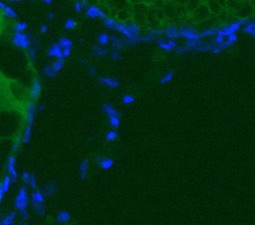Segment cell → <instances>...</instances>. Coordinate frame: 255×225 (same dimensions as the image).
Listing matches in <instances>:
<instances>
[{
    "instance_id": "obj_61",
    "label": "cell",
    "mask_w": 255,
    "mask_h": 225,
    "mask_svg": "<svg viewBox=\"0 0 255 225\" xmlns=\"http://www.w3.org/2000/svg\"><path fill=\"white\" fill-rule=\"evenodd\" d=\"M5 8H6V5H5V4H4L2 2H0V9H2V10H5Z\"/></svg>"
},
{
    "instance_id": "obj_27",
    "label": "cell",
    "mask_w": 255,
    "mask_h": 225,
    "mask_svg": "<svg viewBox=\"0 0 255 225\" xmlns=\"http://www.w3.org/2000/svg\"><path fill=\"white\" fill-rule=\"evenodd\" d=\"M109 124L112 128H118L120 125V117L116 116H109Z\"/></svg>"
},
{
    "instance_id": "obj_49",
    "label": "cell",
    "mask_w": 255,
    "mask_h": 225,
    "mask_svg": "<svg viewBox=\"0 0 255 225\" xmlns=\"http://www.w3.org/2000/svg\"><path fill=\"white\" fill-rule=\"evenodd\" d=\"M237 21V23L239 24L240 26H246L247 24L250 23L251 19L250 18H243V19H241V20H239V21Z\"/></svg>"
},
{
    "instance_id": "obj_48",
    "label": "cell",
    "mask_w": 255,
    "mask_h": 225,
    "mask_svg": "<svg viewBox=\"0 0 255 225\" xmlns=\"http://www.w3.org/2000/svg\"><path fill=\"white\" fill-rule=\"evenodd\" d=\"M237 40H238V36L235 34V33L234 34H231L227 36V41H229V43H231L232 44H234L235 42H237Z\"/></svg>"
},
{
    "instance_id": "obj_23",
    "label": "cell",
    "mask_w": 255,
    "mask_h": 225,
    "mask_svg": "<svg viewBox=\"0 0 255 225\" xmlns=\"http://www.w3.org/2000/svg\"><path fill=\"white\" fill-rule=\"evenodd\" d=\"M108 50L106 48H101L96 44L92 46V54L97 56H104L108 54Z\"/></svg>"
},
{
    "instance_id": "obj_18",
    "label": "cell",
    "mask_w": 255,
    "mask_h": 225,
    "mask_svg": "<svg viewBox=\"0 0 255 225\" xmlns=\"http://www.w3.org/2000/svg\"><path fill=\"white\" fill-rule=\"evenodd\" d=\"M17 216V212L15 211H13L5 215L2 220L0 221V224L1 225H12L14 223V219Z\"/></svg>"
},
{
    "instance_id": "obj_16",
    "label": "cell",
    "mask_w": 255,
    "mask_h": 225,
    "mask_svg": "<svg viewBox=\"0 0 255 225\" xmlns=\"http://www.w3.org/2000/svg\"><path fill=\"white\" fill-rule=\"evenodd\" d=\"M29 203V197L26 196L22 199V200H19V201H14V207L19 211V212L25 210L27 209Z\"/></svg>"
},
{
    "instance_id": "obj_63",
    "label": "cell",
    "mask_w": 255,
    "mask_h": 225,
    "mask_svg": "<svg viewBox=\"0 0 255 225\" xmlns=\"http://www.w3.org/2000/svg\"><path fill=\"white\" fill-rule=\"evenodd\" d=\"M79 42H80V43H84V39H83V38L79 39Z\"/></svg>"
},
{
    "instance_id": "obj_34",
    "label": "cell",
    "mask_w": 255,
    "mask_h": 225,
    "mask_svg": "<svg viewBox=\"0 0 255 225\" xmlns=\"http://www.w3.org/2000/svg\"><path fill=\"white\" fill-rule=\"evenodd\" d=\"M11 183V181L10 176L6 175L5 178H4L3 182H2V188H3L5 193H7L8 191H9V189H10Z\"/></svg>"
},
{
    "instance_id": "obj_56",
    "label": "cell",
    "mask_w": 255,
    "mask_h": 225,
    "mask_svg": "<svg viewBox=\"0 0 255 225\" xmlns=\"http://www.w3.org/2000/svg\"><path fill=\"white\" fill-rule=\"evenodd\" d=\"M5 192H4V190L2 188V182H0V203H2V200L4 197V194H5Z\"/></svg>"
},
{
    "instance_id": "obj_52",
    "label": "cell",
    "mask_w": 255,
    "mask_h": 225,
    "mask_svg": "<svg viewBox=\"0 0 255 225\" xmlns=\"http://www.w3.org/2000/svg\"><path fill=\"white\" fill-rule=\"evenodd\" d=\"M89 73L90 76H92V77L97 76V70H96V68H95L94 67H92V66L89 67Z\"/></svg>"
},
{
    "instance_id": "obj_55",
    "label": "cell",
    "mask_w": 255,
    "mask_h": 225,
    "mask_svg": "<svg viewBox=\"0 0 255 225\" xmlns=\"http://www.w3.org/2000/svg\"><path fill=\"white\" fill-rule=\"evenodd\" d=\"M45 106H46V104L41 103V104L38 106L37 109H36V112H38V113H41L42 111H44V108H45Z\"/></svg>"
},
{
    "instance_id": "obj_9",
    "label": "cell",
    "mask_w": 255,
    "mask_h": 225,
    "mask_svg": "<svg viewBox=\"0 0 255 225\" xmlns=\"http://www.w3.org/2000/svg\"><path fill=\"white\" fill-rule=\"evenodd\" d=\"M165 36L169 39L174 40V39H178L181 38L180 31L176 26H170L167 29H164Z\"/></svg>"
},
{
    "instance_id": "obj_59",
    "label": "cell",
    "mask_w": 255,
    "mask_h": 225,
    "mask_svg": "<svg viewBox=\"0 0 255 225\" xmlns=\"http://www.w3.org/2000/svg\"><path fill=\"white\" fill-rule=\"evenodd\" d=\"M80 5H81L82 8L84 9V8H88L89 7V2L88 1H86V0H83V1H80Z\"/></svg>"
},
{
    "instance_id": "obj_5",
    "label": "cell",
    "mask_w": 255,
    "mask_h": 225,
    "mask_svg": "<svg viewBox=\"0 0 255 225\" xmlns=\"http://www.w3.org/2000/svg\"><path fill=\"white\" fill-rule=\"evenodd\" d=\"M86 14L87 17H90V18L98 17V18L103 19V20L107 18L105 13L101 9H99L97 6H95V5H89L86 9Z\"/></svg>"
},
{
    "instance_id": "obj_44",
    "label": "cell",
    "mask_w": 255,
    "mask_h": 225,
    "mask_svg": "<svg viewBox=\"0 0 255 225\" xmlns=\"http://www.w3.org/2000/svg\"><path fill=\"white\" fill-rule=\"evenodd\" d=\"M156 36H154V35H152L150 34H147L146 35L143 36V37H141V40H140V41L141 42H149V41H155L156 40Z\"/></svg>"
},
{
    "instance_id": "obj_47",
    "label": "cell",
    "mask_w": 255,
    "mask_h": 225,
    "mask_svg": "<svg viewBox=\"0 0 255 225\" xmlns=\"http://www.w3.org/2000/svg\"><path fill=\"white\" fill-rule=\"evenodd\" d=\"M164 32V29H152L151 31H150L149 32V34L152 35H154V36H156L157 35H162Z\"/></svg>"
},
{
    "instance_id": "obj_2",
    "label": "cell",
    "mask_w": 255,
    "mask_h": 225,
    "mask_svg": "<svg viewBox=\"0 0 255 225\" xmlns=\"http://www.w3.org/2000/svg\"><path fill=\"white\" fill-rule=\"evenodd\" d=\"M16 162H17V159H16L15 156L14 155H11L8 157V161L5 165V168L7 169L9 176L11 177V183H16L18 181V174H17V172L15 168Z\"/></svg>"
},
{
    "instance_id": "obj_46",
    "label": "cell",
    "mask_w": 255,
    "mask_h": 225,
    "mask_svg": "<svg viewBox=\"0 0 255 225\" xmlns=\"http://www.w3.org/2000/svg\"><path fill=\"white\" fill-rule=\"evenodd\" d=\"M110 59L112 60H114V61H119V60H120L122 59V56H120V54H119V52H117V51H113V52H111L110 54Z\"/></svg>"
},
{
    "instance_id": "obj_33",
    "label": "cell",
    "mask_w": 255,
    "mask_h": 225,
    "mask_svg": "<svg viewBox=\"0 0 255 225\" xmlns=\"http://www.w3.org/2000/svg\"><path fill=\"white\" fill-rule=\"evenodd\" d=\"M174 71L170 70V71H169L168 72H167V74H166V75L162 78V79H161L159 82H160L161 84H166V83H167L168 82L171 81L173 77H174Z\"/></svg>"
},
{
    "instance_id": "obj_10",
    "label": "cell",
    "mask_w": 255,
    "mask_h": 225,
    "mask_svg": "<svg viewBox=\"0 0 255 225\" xmlns=\"http://www.w3.org/2000/svg\"><path fill=\"white\" fill-rule=\"evenodd\" d=\"M57 191V185L56 182H50L43 187L41 192L44 197H50L53 196Z\"/></svg>"
},
{
    "instance_id": "obj_39",
    "label": "cell",
    "mask_w": 255,
    "mask_h": 225,
    "mask_svg": "<svg viewBox=\"0 0 255 225\" xmlns=\"http://www.w3.org/2000/svg\"><path fill=\"white\" fill-rule=\"evenodd\" d=\"M76 22L73 20V19H68L65 21V28L67 30H70V29H72L76 26Z\"/></svg>"
},
{
    "instance_id": "obj_38",
    "label": "cell",
    "mask_w": 255,
    "mask_h": 225,
    "mask_svg": "<svg viewBox=\"0 0 255 225\" xmlns=\"http://www.w3.org/2000/svg\"><path fill=\"white\" fill-rule=\"evenodd\" d=\"M135 101V97L131 95H125L122 98V101L124 104H130L134 103Z\"/></svg>"
},
{
    "instance_id": "obj_17",
    "label": "cell",
    "mask_w": 255,
    "mask_h": 225,
    "mask_svg": "<svg viewBox=\"0 0 255 225\" xmlns=\"http://www.w3.org/2000/svg\"><path fill=\"white\" fill-rule=\"evenodd\" d=\"M32 131H33V125H28V126L25 128L23 133L21 137V143L23 145H26L30 142L31 135H32Z\"/></svg>"
},
{
    "instance_id": "obj_25",
    "label": "cell",
    "mask_w": 255,
    "mask_h": 225,
    "mask_svg": "<svg viewBox=\"0 0 255 225\" xmlns=\"http://www.w3.org/2000/svg\"><path fill=\"white\" fill-rule=\"evenodd\" d=\"M28 28V24L27 23L25 22H16L14 23V26H13V29H14V32H23V31H25V29Z\"/></svg>"
},
{
    "instance_id": "obj_4",
    "label": "cell",
    "mask_w": 255,
    "mask_h": 225,
    "mask_svg": "<svg viewBox=\"0 0 255 225\" xmlns=\"http://www.w3.org/2000/svg\"><path fill=\"white\" fill-rule=\"evenodd\" d=\"M41 93V84L38 78H35L32 83V87L29 91V97L31 101L37 100Z\"/></svg>"
},
{
    "instance_id": "obj_32",
    "label": "cell",
    "mask_w": 255,
    "mask_h": 225,
    "mask_svg": "<svg viewBox=\"0 0 255 225\" xmlns=\"http://www.w3.org/2000/svg\"><path fill=\"white\" fill-rule=\"evenodd\" d=\"M21 137H22V134H19L17 137V138L15 139V141H14V143L12 145L11 148V151L13 153H16L17 152H18L20 146H21Z\"/></svg>"
},
{
    "instance_id": "obj_29",
    "label": "cell",
    "mask_w": 255,
    "mask_h": 225,
    "mask_svg": "<svg viewBox=\"0 0 255 225\" xmlns=\"http://www.w3.org/2000/svg\"><path fill=\"white\" fill-rule=\"evenodd\" d=\"M110 41V36L108 35L107 33L105 32H102L98 37V42L101 45H106L109 43Z\"/></svg>"
},
{
    "instance_id": "obj_51",
    "label": "cell",
    "mask_w": 255,
    "mask_h": 225,
    "mask_svg": "<svg viewBox=\"0 0 255 225\" xmlns=\"http://www.w3.org/2000/svg\"><path fill=\"white\" fill-rule=\"evenodd\" d=\"M74 9L75 11H76V13H80V12L82 11L83 8H82L81 5H80V1H76V2L74 3Z\"/></svg>"
},
{
    "instance_id": "obj_36",
    "label": "cell",
    "mask_w": 255,
    "mask_h": 225,
    "mask_svg": "<svg viewBox=\"0 0 255 225\" xmlns=\"http://www.w3.org/2000/svg\"><path fill=\"white\" fill-rule=\"evenodd\" d=\"M36 50L33 48V46H30L28 48V55H29V59L31 60L32 63L36 62Z\"/></svg>"
},
{
    "instance_id": "obj_3",
    "label": "cell",
    "mask_w": 255,
    "mask_h": 225,
    "mask_svg": "<svg viewBox=\"0 0 255 225\" xmlns=\"http://www.w3.org/2000/svg\"><path fill=\"white\" fill-rule=\"evenodd\" d=\"M181 37L186 38L188 41H194V40H199L200 39L199 36V33L197 32L194 27L191 26H182L180 29Z\"/></svg>"
},
{
    "instance_id": "obj_14",
    "label": "cell",
    "mask_w": 255,
    "mask_h": 225,
    "mask_svg": "<svg viewBox=\"0 0 255 225\" xmlns=\"http://www.w3.org/2000/svg\"><path fill=\"white\" fill-rule=\"evenodd\" d=\"M99 82L112 89L117 88L120 86V83L117 80L113 79V78L107 77H102L99 78Z\"/></svg>"
},
{
    "instance_id": "obj_7",
    "label": "cell",
    "mask_w": 255,
    "mask_h": 225,
    "mask_svg": "<svg viewBox=\"0 0 255 225\" xmlns=\"http://www.w3.org/2000/svg\"><path fill=\"white\" fill-rule=\"evenodd\" d=\"M95 162L103 170L110 169L114 164V161L112 158L104 157L102 155H98L95 158Z\"/></svg>"
},
{
    "instance_id": "obj_41",
    "label": "cell",
    "mask_w": 255,
    "mask_h": 225,
    "mask_svg": "<svg viewBox=\"0 0 255 225\" xmlns=\"http://www.w3.org/2000/svg\"><path fill=\"white\" fill-rule=\"evenodd\" d=\"M224 41H225V40H224V37L220 35H216L215 37H213L212 38L211 43L214 46H216L221 44Z\"/></svg>"
},
{
    "instance_id": "obj_64",
    "label": "cell",
    "mask_w": 255,
    "mask_h": 225,
    "mask_svg": "<svg viewBox=\"0 0 255 225\" xmlns=\"http://www.w3.org/2000/svg\"><path fill=\"white\" fill-rule=\"evenodd\" d=\"M1 217H2V215H1V213H0V221H1Z\"/></svg>"
},
{
    "instance_id": "obj_57",
    "label": "cell",
    "mask_w": 255,
    "mask_h": 225,
    "mask_svg": "<svg viewBox=\"0 0 255 225\" xmlns=\"http://www.w3.org/2000/svg\"><path fill=\"white\" fill-rule=\"evenodd\" d=\"M40 30H41V32H42V33H46V32L48 31L47 26L45 25V24H42V25L40 26Z\"/></svg>"
},
{
    "instance_id": "obj_35",
    "label": "cell",
    "mask_w": 255,
    "mask_h": 225,
    "mask_svg": "<svg viewBox=\"0 0 255 225\" xmlns=\"http://www.w3.org/2000/svg\"><path fill=\"white\" fill-rule=\"evenodd\" d=\"M43 72L44 73V75H46L47 77H50V78L56 77V74L53 71V70L52 69V68H51L50 65H49L45 66V67L43 68Z\"/></svg>"
},
{
    "instance_id": "obj_6",
    "label": "cell",
    "mask_w": 255,
    "mask_h": 225,
    "mask_svg": "<svg viewBox=\"0 0 255 225\" xmlns=\"http://www.w3.org/2000/svg\"><path fill=\"white\" fill-rule=\"evenodd\" d=\"M37 106L34 101H30L26 105V116H27V122L29 125H33L35 122V117Z\"/></svg>"
},
{
    "instance_id": "obj_62",
    "label": "cell",
    "mask_w": 255,
    "mask_h": 225,
    "mask_svg": "<svg viewBox=\"0 0 255 225\" xmlns=\"http://www.w3.org/2000/svg\"><path fill=\"white\" fill-rule=\"evenodd\" d=\"M43 2H44V3H47V4H52L53 3V1L52 0H43L42 1Z\"/></svg>"
},
{
    "instance_id": "obj_1",
    "label": "cell",
    "mask_w": 255,
    "mask_h": 225,
    "mask_svg": "<svg viewBox=\"0 0 255 225\" xmlns=\"http://www.w3.org/2000/svg\"><path fill=\"white\" fill-rule=\"evenodd\" d=\"M33 37L29 32H14L11 38L12 44L17 48L28 49L32 44Z\"/></svg>"
},
{
    "instance_id": "obj_8",
    "label": "cell",
    "mask_w": 255,
    "mask_h": 225,
    "mask_svg": "<svg viewBox=\"0 0 255 225\" xmlns=\"http://www.w3.org/2000/svg\"><path fill=\"white\" fill-rule=\"evenodd\" d=\"M47 54L48 56H50V57L56 56L58 59H64L62 56V50L61 48L59 46L58 43H53L50 47L49 49L47 50Z\"/></svg>"
},
{
    "instance_id": "obj_37",
    "label": "cell",
    "mask_w": 255,
    "mask_h": 225,
    "mask_svg": "<svg viewBox=\"0 0 255 225\" xmlns=\"http://www.w3.org/2000/svg\"><path fill=\"white\" fill-rule=\"evenodd\" d=\"M118 138V133L115 131H110L106 134V140L110 142H113V141H116Z\"/></svg>"
},
{
    "instance_id": "obj_45",
    "label": "cell",
    "mask_w": 255,
    "mask_h": 225,
    "mask_svg": "<svg viewBox=\"0 0 255 225\" xmlns=\"http://www.w3.org/2000/svg\"><path fill=\"white\" fill-rule=\"evenodd\" d=\"M233 44H231V43H229V41H227V40H226V41H224L222 43H221V44H219V45H216L217 47H218V48H219L220 50H221V51L223 50H225L227 49V48H229L230 46H232Z\"/></svg>"
},
{
    "instance_id": "obj_28",
    "label": "cell",
    "mask_w": 255,
    "mask_h": 225,
    "mask_svg": "<svg viewBox=\"0 0 255 225\" xmlns=\"http://www.w3.org/2000/svg\"><path fill=\"white\" fill-rule=\"evenodd\" d=\"M242 32L244 33H246V34H250L253 37H254L255 35V23L254 22H251L250 23L247 24L245 26L244 29H242Z\"/></svg>"
},
{
    "instance_id": "obj_54",
    "label": "cell",
    "mask_w": 255,
    "mask_h": 225,
    "mask_svg": "<svg viewBox=\"0 0 255 225\" xmlns=\"http://www.w3.org/2000/svg\"><path fill=\"white\" fill-rule=\"evenodd\" d=\"M167 44L170 46L172 49H176L177 48V43L174 40H171V39H169L167 41Z\"/></svg>"
},
{
    "instance_id": "obj_43",
    "label": "cell",
    "mask_w": 255,
    "mask_h": 225,
    "mask_svg": "<svg viewBox=\"0 0 255 225\" xmlns=\"http://www.w3.org/2000/svg\"><path fill=\"white\" fill-rule=\"evenodd\" d=\"M29 185L33 189H36V188H37V181H36V177L35 176V174H30Z\"/></svg>"
},
{
    "instance_id": "obj_19",
    "label": "cell",
    "mask_w": 255,
    "mask_h": 225,
    "mask_svg": "<svg viewBox=\"0 0 255 225\" xmlns=\"http://www.w3.org/2000/svg\"><path fill=\"white\" fill-rule=\"evenodd\" d=\"M56 220L60 224H66L71 221L72 220V215L69 212L66 211H62L58 214L56 217Z\"/></svg>"
},
{
    "instance_id": "obj_26",
    "label": "cell",
    "mask_w": 255,
    "mask_h": 225,
    "mask_svg": "<svg viewBox=\"0 0 255 225\" xmlns=\"http://www.w3.org/2000/svg\"><path fill=\"white\" fill-rule=\"evenodd\" d=\"M31 197L33 200H36L39 203H44V200H45V197L43 195L41 190H36L35 192H33L31 194Z\"/></svg>"
},
{
    "instance_id": "obj_13",
    "label": "cell",
    "mask_w": 255,
    "mask_h": 225,
    "mask_svg": "<svg viewBox=\"0 0 255 225\" xmlns=\"http://www.w3.org/2000/svg\"><path fill=\"white\" fill-rule=\"evenodd\" d=\"M110 41H111V48L115 51H121L124 48L123 39L117 37L116 35H111L110 37Z\"/></svg>"
},
{
    "instance_id": "obj_40",
    "label": "cell",
    "mask_w": 255,
    "mask_h": 225,
    "mask_svg": "<svg viewBox=\"0 0 255 225\" xmlns=\"http://www.w3.org/2000/svg\"><path fill=\"white\" fill-rule=\"evenodd\" d=\"M190 51V49L188 48H187L186 45L184 46H179V47H177L175 49V53L176 55H182Z\"/></svg>"
},
{
    "instance_id": "obj_21",
    "label": "cell",
    "mask_w": 255,
    "mask_h": 225,
    "mask_svg": "<svg viewBox=\"0 0 255 225\" xmlns=\"http://www.w3.org/2000/svg\"><path fill=\"white\" fill-rule=\"evenodd\" d=\"M218 30H219L218 28H212V29H206V30L200 32L199 36L200 38L207 37H215L217 35V32H218Z\"/></svg>"
},
{
    "instance_id": "obj_53",
    "label": "cell",
    "mask_w": 255,
    "mask_h": 225,
    "mask_svg": "<svg viewBox=\"0 0 255 225\" xmlns=\"http://www.w3.org/2000/svg\"><path fill=\"white\" fill-rule=\"evenodd\" d=\"M62 56L64 58H68L71 56V49L65 48L62 50Z\"/></svg>"
},
{
    "instance_id": "obj_42",
    "label": "cell",
    "mask_w": 255,
    "mask_h": 225,
    "mask_svg": "<svg viewBox=\"0 0 255 225\" xmlns=\"http://www.w3.org/2000/svg\"><path fill=\"white\" fill-rule=\"evenodd\" d=\"M21 176H22V180H23V184L25 185H29V176H30V173H28L27 171H24V172H23L22 175H21Z\"/></svg>"
},
{
    "instance_id": "obj_24",
    "label": "cell",
    "mask_w": 255,
    "mask_h": 225,
    "mask_svg": "<svg viewBox=\"0 0 255 225\" xmlns=\"http://www.w3.org/2000/svg\"><path fill=\"white\" fill-rule=\"evenodd\" d=\"M50 65L53 70V71L56 74H57L65 66V59H58L56 62H53L51 64H50Z\"/></svg>"
},
{
    "instance_id": "obj_15",
    "label": "cell",
    "mask_w": 255,
    "mask_h": 225,
    "mask_svg": "<svg viewBox=\"0 0 255 225\" xmlns=\"http://www.w3.org/2000/svg\"><path fill=\"white\" fill-rule=\"evenodd\" d=\"M214 48V45L211 42H204V41L200 40L199 43L193 49V50L197 52H207V51L212 50Z\"/></svg>"
},
{
    "instance_id": "obj_30",
    "label": "cell",
    "mask_w": 255,
    "mask_h": 225,
    "mask_svg": "<svg viewBox=\"0 0 255 225\" xmlns=\"http://www.w3.org/2000/svg\"><path fill=\"white\" fill-rule=\"evenodd\" d=\"M103 23H104V25L105 26V27H107V29H110V30L114 31L117 21H116L115 20L111 18H105L104 20V22Z\"/></svg>"
},
{
    "instance_id": "obj_11",
    "label": "cell",
    "mask_w": 255,
    "mask_h": 225,
    "mask_svg": "<svg viewBox=\"0 0 255 225\" xmlns=\"http://www.w3.org/2000/svg\"><path fill=\"white\" fill-rule=\"evenodd\" d=\"M102 111L105 115L108 116V117L111 116H116L119 117L122 116V113L116 110L114 108L113 106L110 103H104L103 104Z\"/></svg>"
},
{
    "instance_id": "obj_50",
    "label": "cell",
    "mask_w": 255,
    "mask_h": 225,
    "mask_svg": "<svg viewBox=\"0 0 255 225\" xmlns=\"http://www.w3.org/2000/svg\"><path fill=\"white\" fill-rule=\"evenodd\" d=\"M20 213H21V217H22V218H23V220L25 221H27L28 219H29V212H28L27 210H26V209L23 210V211H22V212H21Z\"/></svg>"
},
{
    "instance_id": "obj_58",
    "label": "cell",
    "mask_w": 255,
    "mask_h": 225,
    "mask_svg": "<svg viewBox=\"0 0 255 225\" xmlns=\"http://www.w3.org/2000/svg\"><path fill=\"white\" fill-rule=\"evenodd\" d=\"M55 17H56V15H55V14L53 13V12L52 11L48 12L47 19L49 20V21H52V20H53V19L55 18Z\"/></svg>"
},
{
    "instance_id": "obj_60",
    "label": "cell",
    "mask_w": 255,
    "mask_h": 225,
    "mask_svg": "<svg viewBox=\"0 0 255 225\" xmlns=\"http://www.w3.org/2000/svg\"><path fill=\"white\" fill-rule=\"evenodd\" d=\"M80 62L83 65H87V61L86 60V59H84V58H80Z\"/></svg>"
},
{
    "instance_id": "obj_12",
    "label": "cell",
    "mask_w": 255,
    "mask_h": 225,
    "mask_svg": "<svg viewBox=\"0 0 255 225\" xmlns=\"http://www.w3.org/2000/svg\"><path fill=\"white\" fill-rule=\"evenodd\" d=\"M31 203H32V205H33L34 211L35 212V213L37 214L38 216L40 217L45 216L47 212V209L45 206L44 205V203H39V202L36 201V200H33V199H32Z\"/></svg>"
},
{
    "instance_id": "obj_22",
    "label": "cell",
    "mask_w": 255,
    "mask_h": 225,
    "mask_svg": "<svg viewBox=\"0 0 255 225\" xmlns=\"http://www.w3.org/2000/svg\"><path fill=\"white\" fill-rule=\"evenodd\" d=\"M89 168V161L86 159L82 161L80 164V179L84 180L86 178L87 170Z\"/></svg>"
},
{
    "instance_id": "obj_20",
    "label": "cell",
    "mask_w": 255,
    "mask_h": 225,
    "mask_svg": "<svg viewBox=\"0 0 255 225\" xmlns=\"http://www.w3.org/2000/svg\"><path fill=\"white\" fill-rule=\"evenodd\" d=\"M59 46L61 49H65V48H69L72 50L73 48L74 44L72 42V40H70L69 38L65 37H62L59 38L58 42Z\"/></svg>"
},
{
    "instance_id": "obj_31",
    "label": "cell",
    "mask_w": 255,
    "mask_h": 225,
    "mask_svg": "<svg viewBox=\"0 0 255 225\" xmlns=\"http://www.w3.org/2000/svg\"><path fill=\"white\" fill-rule=\"evenodd\" d=\"M4 14L7 18H17V13L10 6H6L4 10Z\"/></svg>"
}]
</instances>
